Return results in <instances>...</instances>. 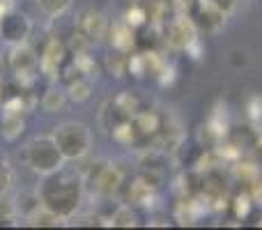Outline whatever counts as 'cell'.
<instances>
[{
  "label": "cell",
  "instance_id": "6da1fadb",
  "mask_svg": "<svg viewBox=\"0 0 262 230\" xmlns=\"http://www.w3.org/2000/svg\"><path fill=\"white\" fill-rule=\"evenodd\" d=\"M39 198L49 212L58 219H72L83 203V182L76 175H69L64 171L44 175L39 186Z\"/></svg>",
  "mask_w": 262,
  "mask_h": 230
},
{
  "label": "cell",
  "instance_id": "7a4b0ae2",
  "mask_svg": "<svg viewBox=\"0 0 262 230\" xmlns=\"http://www.w3.org/2000/svg\"><path fill=\"white\" fill-rule=\"evenodd\" d=\"M23 161L30 171H35L37 175H51L64 168L67 159L62 157L60 148L55 145L53 136H37V138L28 140L23 148Z\"/></svg>",
  "mask_w": 262,
  "mask_h": 230
},
{
  "label": "cell",
  "instance_id": "3957f363",
  "mask_svg": "<svg viewBox=\"0 0 262 230\" xmlns=\"http://www.w3.org/2000/svg\"><path fill=\"white\" fill-rule=\"evenodd\" d=\"M51 136H53L55 145L60 148V152H62V157L67 161H78V159H83L90 152L92 131L85 122H76V120L62 122V124L55 127Z\"/></svg>",
  "mask_w": 262,
  "mask_h": 230
},
{
  "label": "cell",
  "instance_id": "277c9868",
  "mask_svg": "<svg viewBox=\"0 0 262 230\" xmlns=\"http://www.w3.org/2000/svg\"><path fill=\"white\" fill-rule=\"evenodd\" d=\"M32 32V21L18 9H9L0 16V39L9 46L26 44Z\"/></svg>",
  "mask_w": 262,
  "mask_h": 230
},
{
  "label": "cell",
  "instance_id": "5b68a950",
  "mask_svg": "<svg viewBox=\"0 0 262 230\" xmlns=\"http://www.w3.org/2000/svg\"><path fill=\"white\" fill-rule=\"evenodd\" d=\"M76 28L78 32H81L85 39L90 41H99L106 37V28H108V23H106V16L101 12H95V9H83L81 16H78L76 21Z\"/></svg>",
  "mask_w": 262,
  "mask_h": 230
},
{
  "label": "cell",
  "instance_id": "8992f818",
  "mask_svg": "<svg viewBox=\"0 0 262 230\" xmlns=\"http://www.w3.org/2000/svg\"><path fill=\"white\" fill-rule=\"evenodd\" d=\"M189 18L193 21V26L198 30H205V32H214L226 23V14L214 9L212 5L203 3V0H195V9L191 12Z\"/></svg>",
  "mask_w": 262,
  "mask_h": 230
},
{
  "label": "cell",
  "instance_id": "52a82bcc",
  "mask_svg": "<svg viewBox=\"0 0 262 230\" xmlns=\"http://www.w3.org/2000/svg\"><path fill=\"white\" fill-rule=\"evenodd\" d=\"M122 184V173L115 163H104L95 175V191L101 196H113Z\"/></svg>",
  "mask_w": 262,
  "mask_h": 230
},
{
  "label": "cell",
  "instance_id": "ba28073f",
  "mask_svg": "<svg viewBox=\"0 0 262 230\" xmlns=\"http://www.w3.org/2000/svg\"><path fill=\"white\" fill-rule=\"evenodd\" d=\"M9 65L16 74H28L37 67V58L26 44L12 46V55H9Z\"/></svg>",
  "mask_w": 262,
  "mask_h": 230
},
{
  "label": "cell",
  "instance_id": "9c48e42d",
  "mask_svg": "<svg viewBox=\"0 0 262 230\" xmlns=\"http://www.w3.org/2000/svg\"><path fill=\"white\" fill-rule=\"evenodd\" d=\"M41 207H44V203H41V198H39V191H37V194H21L16 198V203H14V210H18L21 217L28 219V221H30Z\"/></svg>",
  "mask_w": 262,
  "mask_h": 230
},
{
  "label": "cell",
  "instance_id": "30bf717a",
  "mask_svg": "<svg viewBox=\"0 0 262 230\" xmlns=\"http://www.w3.org/2000/svg\"><path fill=\"white\" fill-rule=\"evenodd\" d=\"M90 90H92V83H90V78H85V76L74 78V81L67 83V97L72 101H76V104H83V101L90 99V95H92Z\"/></svg>",
  "mask_w": 262,
  "mask_h": 230
},
{
  "label": "cell",
  "instance_id": "8fae6325",
  "mask_svg": "<svg viewBox=\"0 0 262 230\" xmlns=\"http://www.w3.org/2000/svg\"><path fill=\"white\" fill-rule=\"evenodd\" d=\"M67 99H69L67 92L51 88V90H46L44 97H41V109H44L46 113H62L64 106H67Z\"/></svg>",
  "mask_w": 262,
  "mask_h": 230
},
{
  "label": "cell",
  "instance_id": "7c38bea8",
  "mask_svg": "<svg viewBox=\"0 0 262 230\" xmlns=\"http://www.w3.org/2000/svg\"><path fill=\"white\" fill-rule=\"evenodd\" d=\"M111 226H118V228H131V226H138V214L134 212L131 205H120L108 219Z\"/></svg>",
  "mask_w": 262,
  "mask_h": 230
},
{
  "label": "cell",
  "instance_id": "4fadbf2b",
  "mask_svg": "<svg viewBox=\"0 0 262 230\" xmlns=\"http://www.w3.org/2000/svg\"><path fill=\"white\" fill-rule=\"evenodd\" d=\"M23 120H21V115H14V113H7L3 117V122H0V131H3V136L7 140H16L18 136L23 134Z\"/></svg>",
  "mask_w": 262,
  "mask_h": 230
},
{
  "label": "cell",
  "instance_id": "5bb4252c",
  "mask_svg": "<svg viewBox=\"0 0 262 230\" xmlns=\"http://www.w3.org/2000/svg\"><path fill=\"white\" fill-rule=\"evenodd\" d=\"M74 0H37V7L46 14V16H60L72 7Z\"/></svg>",
  "mask_w": 262,
  "mask_h": 230
},
{
  "label": "cell",
  "instance_id": "9a60e30c",
  "mask_svg": "<svg viewBox=\"0 0 262 230\" xmlns=\"http://www.w3.org/2000/svg\"><path fill=\"white\" fill-rule=\"evenodd\" d=\"M251 207H253V200H251L249 194L237 196V198L232 200V210H235V214H237L239 219H246V217H249Z\"/></svg>",
  "mask_w": 262,
  "mask_h": 230
},
{
  "label": "cell",
  "instance_id": "2e32d148",
  "mask_svg": "<svg viewBox=\"0 0 262 230\" xmlns=\"http://www.w3.org/2000/svg\"><path fill=\"white\" fill-rule=\"evenodd\" d=\"M230 65L232 67H246L249 65V51H244V49H235V51H230Z\"/></svg>",
  "mask_w": 262,
  "mask_h": 230
},
{
  "label": "cell",
  "instance_id": "e0dca14e",
  "mask_svg": "<svg viewBox=\"0 0 262 230\" xmlns=\"http://www.w3.org/2000/svg\"><path fill=\"white\" fill-rule=\"evenodd\" d=\"M203 3L212 5L214 9H219V12H223V14H226V16L232 12V9L237 7V0H203Z\"/></svg>",
  "mask_w": 262,
  "mask_h": 230
},
{
  "label": "cell",
  "instance_id": "ac0fdd59",
  "mask_svg": "<svg viewBox=\"0 0 262 230\" xmlns=\"http://www.w3.org/2000/svg\"><path fill=\"white\" fill-rule=\"evenodd\" d=\"M9 184H12V173H9V168L0 166V194H5Z\"/></svg>",
  "mask_w": 262,
  "mask_h": 230
}]
</instances>
